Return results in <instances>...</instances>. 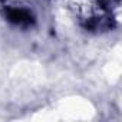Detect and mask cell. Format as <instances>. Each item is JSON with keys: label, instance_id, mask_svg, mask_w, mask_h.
Here are the masks:
<instances>
[{"label": "cell", "instance_id": "1", "mask_svg": "<svg viewBox=\"0 0 122 122\" xmlns=\"http://www.w3.org/2000/svg\"><path fill=\"white\" fill-rule=\"evenodd\" d=\"M66 7L82 20L86 27H102L111 16L103 12L101 0H63Z\"/></svg>", "mask_w": 122, "mask_h": 122}, {"label": "cell", "instance_id": "2", "mask_svg": "<svg viewBox=\"0 0 122 122\" xmlns=\"http://www.w3.org/2000/svg\"><path fill=\"white\" fill-rule=\"evenodd\" d=\"M6 17L7 20L15 25V26H20V27H27L35 22L33 13L26 9V7H20V6H10L6 9Z\"/></svg>", "mask_w": 122, "mask_h": 122}]
</instances>
